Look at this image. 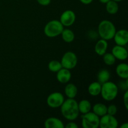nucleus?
I'll use <instances>...</instances> for the list:
<instances>
[{
	"label": "nucleus",
	"mask_w": 128,
	"mask_h": 128,
	"mask_svg": "<svg viewBox=\"0 0 128 128\" xmlns=\"http://www.w3.org/2000/svg\"><path fill=\"white\" fill-rule=\"evenodd\" d=\"M60 108L61 114L68 121H74L80 114L78 104L74 98H68L64 100Z\"/></svg>",
	"instance_id": "1"
},
{
	"label": "nucleus",
	"mask_w": 128,
	"mask_h": 128,
	"mask_svg": "<svg viewBox=\"0 0 128 128\" xmlns=\"http://www.w3.org/2000/svg\"><path fill=\"white\" fill-rule=\"evenodd\" d=\"M116 31L114 24L109 20H102L98 25V35L106 41L113 39Z\"/></svg>",
	"instance_id": "2"
},
{
	"label": "nucleus",
	"mask_w": 128,
	"mask_h": 128,
	"mask_svg": "<svg viewBox=\"0 0 128 128\" xmlns=\"http://www.w3.org/2000/svg\"><path fill=\"white\" fill-rule=\"evenodd\" d=\"M118 90L119 88L116 84L108 81L101 84L100 94L105 101H111L117 97Z\"/></svg>",
	"instance_id": "3"
},
{
	"label": "nucleus",
	"mask_w": 128,
	"mask_h": 128,
	"mask_svg": "<svg viewBox=\"0 0 128 128\" xmlns=\"http://www.w3.org/2000/svg\"><path fill=\"white\" fill-rule=\"evenodd\" d=\"M64 26L58 20L50 21L45 25L44 32L45 35L49 38H54L61 35Z\"/></svg>",
	"instance_id": "4"
},
{
	"label": "nucleus",
	"mask_w": 128,
	"mask_h": 128,
	"mask_svg": "<svg viewBox=\"0 0 128 128\" xmlns=\"http://www.w3.org/2000/svg\"><path fill=\"white\" fill-rule=\"evenodd\" d=\"M100 117L93 112L82 114L81 125L83 128H98L100 125Z\"/></svg>",
	"instance_id": "5"
},
{
	"label": "nucleus",
	"mask_w": 128,
	"mask_h": 128,
	"mask_svg": "<svg viewBox=\"0 0 128 128\" xmlns=\"http://www.w3.org/2000/svg\"><path fill=\"white\" fill-rule=\"evenodd\" d=\"M60 62L62 68L70 70H72L78 64L77 56L72 51H68L64 54Z\"/></svg>",
	"instance_id": "6"
},
{
	"label": "nucleus",
	"mask_w": 128,
	"mask_h": 128,
	"mask_svg": "<svg viewBox=\"0 0 128 128\" xmlns=\"http://www.w3.org/2000/svg\"><path fill=\"white\" fill-rule=\"evenodd\" d=\"M64 97L60 92H54L50 94L47 98L46 103L52 108H58L61 107L64 101Z\"/></svg>",
	"instance_id": "7"
},
{
	"label": "nucleus",
	"mask_w": 128,
	"mask_h": 128,
	"mask_svg": "<svg viewBox=\"0 0 128 128\" xmlns=\"http://www.w3.org/2000/svg\"><path fill=\"white\" fill-rule=\"evenodd\" d=\"M118 126V121L114 116L106 114L100 119L99 127L101 128H116Z\"/></svg>",
	"instance_id": "8"
},
{
	"label": "nucleus",
	"mask_w": 128,
	"mask_h": 128,
	"mask_svg": "<svg viewBox=\"0 0 128 128\" xmlns=\"http://www.w3.org/2000/svg\"><path fill=\"white\" fill-rule=\"evenodd\" d=\"M76 21V14L72 10H66L62 12L60 16V21L63 26L69 27L74 23Z\"/></svg>",
	"instance_id": "9"
},
{
	"label": "nucleus",
	"mask_w": 128,
	"mask_h": 128,
	"mask_svg": "<svg viewBox=\"0 0 128 128\" xmlns=\"http://www.w3.org/2000/svg\"><path fill=\"white\" fill-rule=\"evenodd\" d=\"M113 39L117 45L126 46L128 42V31L126 30H120L116 31Z\"/></svg>",
	"instance_id": "10"
},
{
	"label": "nucleus",
	"mask_w": 128,
	"mask_h": 128,
	"mask_svg": "<svg viewBox=\"0 0 128 128\" xmlns=\"http://www.w3.org/2000/svg\"><path fill=\"white\" fill-rule=\"evenodd\" d=\"M111 53L113 54L115 58L120 61H124L128 58V50L124 46L117 45L114 46L111 51Z\"/></svg>",
	"instance_id": "11"
},
{
	"label": "nucleus",
	"mask_w": 128,
	"mask_h": 128,
	"mask_svg": "<svg viewBox=\"0 0 128 128\" xmlns=\"http://www.w3.org/2000/svg\"><path fill=\"white\" fill-rule=\"evenodd\" d=\"M71 73L70 70L62 68L56 74V79L60 83H68L71 80Z\"/></svg>",
	"instance_id": "12"
},
{
	"label": "nucleus",
	"mask_w": 128,
	"mask_h": 128,
	"mask_svg": "<svg viewBox=\"0 0 128 128\" xmlns=\"http://www.w3.org/2000/svg\"><path fill=\"white\" fill-rule=\"evenodd\" d=\"M46 128H64V125L61 120L55 117H50L46 119L44 122Z\"/></svg>",
	"instance_id": "13"
},
{
	"label": "nucleus",
	"mask_w": 128,
	"mask_h": 128,
	"mask_svg": "<svg viewBox=\"0 0 128 128\" xmlns=\"http://www.w3.org/2000/svg\"><path fill=\"white\" fill-rule=\"evenodd\" d=\"M108 48V43L106 40L101 39L96 42L94 47V51L99 56H102L106 52Z\"/></svg>",
	"instance_id": "14"
},
{
	"label": "nucleus",
	"mask_w": 128,
	"mask_h": 128,
	"mask_svg": "<svg viewBox=\"0 0 128 128\" xmlns=\"http://www.w3.org/2000/svg\"><path fill=\"white\" fill-rule=\"evenodd\" d=\"M116 74L122 80L128 78V65L126 63H121L116 66Z\"/></svg>",
	"instance_id": "15"
},
{
	"label": "nucleus",
	"mask_w": 128,
	"mask_h": 128,
	"mask_svg": "<svg viewBox=\"0 0 128 128\" xmlns=\"http://www.w3.org/2000/svg\"><path fill=\"white\" fill-rule=\"evenodd\" d=\"M101 90V84L98 81L92 82L89 85L88 91L89 94L92 96H97L100 94Z\"/></svg>",
	"instance_id": "16"
},
{
	"label": "nucleus",
	"mask_w": 128,
	"mask_h": 128,
	"mask_svg": "<svg viewBox=\"0 0 128 128\" xmlns=\"http://www.w3.org/2000/svg\"><path fill=\"white\" fill-rule=\"evenodd\" d=\"M64 93L68 98H74L78 94V88L73 83H68L64 88Z\"/></svg>",
	"instance_id": "17"
},
{
	"label": "nucleus",
	"mask_w": 128,
	"mask_h": 128,
	"mask_svg": "<svg viewBox=\"0 0 128 128\" xmlns=\"http://www.w3.org/2000/svg\"><path fill=\"white\" fill-rule=\"evenodd\" d=\"M110 78H111L110 72L108 70H105V69H102V70H100L97 75L98 81L100 83H101V84L110 81Z\"/></svg>",
	"instance_id": "18"
},
{
	"label": "nucleus",
	"mask_w": 128,
	"mask_h": 128,
	"mask_svg": "<svg viewBox=\"0 0 128 128\" xmlns=\"http://www.w3.org/2000/svg\"><path fill=\"white\" fill-rule=\"evenodd\" d=\"M92 111L94 113L96 114V115L100 117V116H102L107 114V106L103 103H99L95 104L92 108Z\"/></svg>",
	"instance_id": "19"
},
{
	"label": "nucleus",
	"mask_w": 128,
	"mask_h": 128,
	"mask_svg": "<svg viewBox=\"0 0 128 128\" xmlns=\"http://www.w3.org/2000/svg\"><path fill=\"white\" fill-rule=\"evenodd\" d=\"M78 104V109L80 113L82 114L90 112L91 110V104L90 101L87 100H82Z\"/></svg>",
	"instance_id": "20"
},
{
	"label": "nucleus",
	"mask_w": 128,
	"mask_h": 128,
	"mask_svg": "<svg viewBox=\"0 0 128 128\" xmlns=\"http://www.w3.org/2000/svg\"><path fill=\"white\" fill-rule=\"evenodd\" d=\"M62 39L64 42L70 43L72 42L74 40V33L72 30L70 29H64L61 34Z\"/></svg>",
	"instance_id": "21"
},
{
	"label": "nucleus",
	"mask_w": 128,
	"mask_h": 128,
	"mask_svg": "<svg viewBox=\"0 0 128 128\" xmlns=\"http://www.w3.org/2000/svg\"><path fill=\"white\" fill-rule=\"evenodd\" d=\"M106 11L110 14H116L119 10V5L118 2L113 0H110L107 3H106Z\"/></svg>",
	"instance_id": "22"
},
{
	"label": "nucleus",
	"mask_w": 128,
	"mask_h": 128,
	"mask_svg": "<svg viewBox=\"0 0 128 128\" xmlns=\"http://www.w3.org/2000/svg\"><path fill=\"white\" fill-rule=\"evenodd\" d=\"M62 68V66L61 62L56 60H52L48 63V69L51 72H57Z\"/></svg>",
	"instance_id": "23"
},
{
	"label": "nucleus",
	"mask_w": 128,
	"mask_h": 128,
	"mask_svg": "<svg viewBox=\"0 0 128 128\" xmlns=\"http://www.w3.org/2000/svg\"><path fill=\"white\" fill-rule=\"evenodd\" d=\"M102 56H103L102 60H103L104 62L108 66H112L116 62V59L111 52H106Z\"/></svg>",
	"instance_id": "24"
},
{
	"label": "nucleus",
	"mask_w": 128,
	"mask_h": 128,
	"mask_svg": "<svg viewBox=\"0 0 128 128\" xmlns=\"http://www.w3.org/2000/svg\"><path fill=\"white\" fill-rule=\"evenodd\" d=\"M118 88H120V90H122V91H126L128 90V79H125L123 80L122 81H120L119 82V84L118 85Z\"/></svg>",
	"instance_id": "25"
},
{
	"label": "nucleus",
	"mask_w": 128,
	"mask_h": 128,
	"mask_svg": "<svg viewBox=\"0 0 128 128\" xmlns=\"http://www.w3.org/2000/svg\"><path fill=\"white\" fill-rule=\"evenodd\" d=\"M118 112V108L116 105L111 104L107 107V114L112 116H115Z\"/></svg>",
	"instance_id": "26"
},
{
	"label": "nucleus",
	"mask_w": 128,
	"mask_h": 128,
	"mask_svg": "<svg viewBox=\"0 0 128 128\" xmlns=\"http://www.w3.org/2000/svg\"><path fill=\"white\" fill-rule=\"evenodd\" d=\"M123 102L124 104L125 108L126 110H128V90L125 91L124 94L123 96Z\"/></svg>",
	"instance_id": "27"
},
{
	"label": "nucleus",
	"mask_w": 128,
	"mask_h": 128,
	"mask_svg": "<svg viewBox=\"0 0 128 128\" xmlns=\"http://www.w3.org/2000/svg\"><path fill=\"white\" fill-rule=\"evenodd\" d=\"M38 4L43 6H48L51 3V0H36Z\"/></svg>",
	"instance_id": "28"
},
{
	"label": "nucleus",
	"mask_w": 128,
	"mask_h": 128,
	"mask_svg": "<svg viewBox=\"0 0 128 128\" xmlns=\"http://www.w3.org/2000/svg\"><path fill=\"white\" fill-rule=\"evenodd\" d=\"M66 128H78V126L77 125V124L73 122V121H70V122L67 124L65 126Z\"/></svg>",
	"instance_id": "29"
},
{
	"label": "nucleus",
	"mask_w": 128,
	"mask_h": 128,
	"mask_svg": "<svg viewBox=\"0 0 128 128\" xmlns=\"http://www.w3.org/2000/svg\"><path fill=\"white\" fill-rule=\"evenodd\" d=\"M80 1L84 4H90L92 2L93 0H80Z\"/></svg>",
	"instance_id": "30"
},
{
	"label": "nucleus",
	"mask_w": 128,
	"mask_h": 128,
	"mask_svg": "<svg viewBox=\"0 0 128 128\" xmlns=\"http://www.w3.org/2000/svg\"><path fill=\"white\" fill-rule=\"evenodd\" d=\"M128 128V122H124V123L122 124L120 126V128Z\"/></svg>",
	"instance_id": "31"
},
{
	"label": "nucleus",
	"mask_w": 128,
	"mask_h": 128,
	"mask_svg": "<svg viewBox=\"0 0 128 128\" xmlns=\"http://www.w3.org/2000/svg\"><path fill=\"white\" fill-rule=\"evenodd\" d=\"M99 1H100V2H101V3L106 4V3H107L108 1H110V0H99Z\"/></svg>",
	"instance_id": "32"
},
{
	"label": "nucleus",
	"mask_w": 128,
	"mask_h": 128,
	"mask_svg": "<svg viewBox=\"0 0 128 128\" xmlns=\"http://www.w3.org/2000/svg\"><path fill=\"white\" fill-rule=\"evenodd\" d=\"M113 1H116V2H120V1H123V0H113Z\"/></svg>",
	"instance_id": "33"
}]
</instances>
